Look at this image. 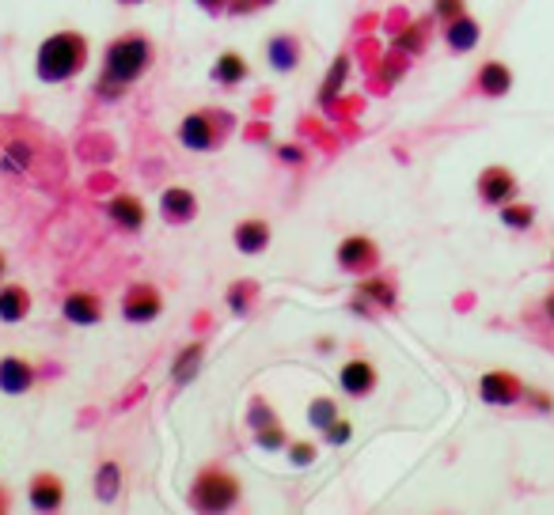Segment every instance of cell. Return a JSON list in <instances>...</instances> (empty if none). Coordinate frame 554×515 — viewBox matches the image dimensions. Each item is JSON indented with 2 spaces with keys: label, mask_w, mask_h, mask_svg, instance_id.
Instances as JSON below:
<instances>
[{
  "label": "cell",
  "mask_w": 554,
  "mask_h": 515,
  "mask_svg": "<svg viewBox=\"0 0 554 515\" xmlns=\"http://www.w3.org/2000/svg\"><path fill=\"white\" fill-rule=\"evenodd\" d=\"M156 61V49L148 35H122L107 46L103 54V68H99V80H95V95L99 99H118L130 91L141 76L153 68Z\"/></svg>",
  "instance_id": "cell-1"
},
{
  "label": "cell",
  "mask_w": 554,
  "mask_h": 515,
  "mask_svg": "<svg viewBox=\"0 0 554 515\" xmlns=\"http://www.w3.org/2000/svg\"><path fill=\"white\" fill-rule=\"evenodd\" d=\"M88 65V38L80 31H54L38 42L35 76L42 84H69Z\"/></svg>",
  "instance_id": "cell-2"
},
{
  "label": "cell",
  "mask_w": 554,
  "mask_h": 515,
  "mask_svg": "<svg viewBox=\"0 0 554 515\" xmlns=\"http://www.w3.org/2000/svg\"><path fill=\"white\" fill-rule=\"evenodd\" d=\"M240 497H243L240 478L229 474L224 467H206V470H197V478H194L190 489H186V504H190L194 511H209V515H217V511H232V508L240 504Z\"/></svg>",
  "instance_id": "cell-3"
},
{
  "label": "cell",
  "mask_w": 554,
  "mask_h": 515,
  "mask_svg": "<svg viewBox=\"0 0 554 515\" xmlns=\"http://www.w3.org/2000/svg\"><path fill=\"white\" fill-rule=\"evenodd\" d=\"M236 129V118L229 110H194L179 121V129H175V137H179L183 148L190 152H217L224 141H229V133Z\"/></svg>",
  "instance_id": "cell-4"
},
{
  "label": "cell",
  "mask_w": 554,
  "mask_h": 515,
  "mask_svg": "<svg viewBox=\"0 0 554 515\" xmlns=\"http://www.w3.org/2000/svg\"><path fill=\"white\" fill-rule=\"evenodd\" d=\"M478 398H483V405H494V409H513V405H524L527 402V383L513 372H483V379H478Z\"/></svg>",
  "instance_id": "cell-5"
},
{
  "label": "cell",
  "mask_w": 554,
  "mask_h": 515,
  "mask_svg": "<svg viewBox=\"0 0 554 515\" xmlns=\"http://www.w3.org/2000/svg\"><path fill=\"white\" fill-rule=\"evenodd\" d=\"M335 262L349 277H368V273L380 269L384 254H380V243L368 239V236H346L338 243V250H335Z\"/></svg>",
  "instance_id": "cell-6"
},
{
  "label": "cell",
  "mask_w": 554,
  "mask_h": 515,
  "mask_svg": "<svg viewBox=\"0 0 554 515\" xmlns=\"http://www.w3.org/2000/svg\"><path fill=\"white\" fill-rule=\"evenodd\" d=\"M122 319L133 322V326H144V322H156L164 315V292L148 280H133L130 289L122 292Z\"/></svg>",
  "instance_id": "cell-7"
},
{
  "label": "cell",
  "mask_w": 554,
  "mask_h": 515,
  "mask_svg": "<svg viewBox=\"0 0 554 515\" xmlns=\"http://www.w3.org/2000/svg\"><path fill=\"white\" fill-rule=\"evenodd\" d=\"M474 194H478V201H483L486 209H501V205L517 201L520 183H517V174H513L509 167L490 163V167L478 171V178H474Z\"/></svg>",
  "instance_id": "cell-8"
},
{
  "label": "cell",
  "mask_w": 554,
  "mask_h": 515,
  "mask_svg": "<svg viewBox=\"0 0 554 515\" xmlns=\"http://www.w3.org/2000/svg\"><path fill=\"white\" fill-rule=\"evenodd\" d=\"M338 386H342L346 398L361 402V398H368L376 391V386H380V372H376L372 360L354 356V360H346V364L338 368Z\"/></svg>",
  "instance_id": "cell-9"
},
{
  "label": "cell",
  "mask_w": 554,
  "mask_h": 515,
  "mask_svg": "<svg viewBox=\"0 0 554 515\" xmlns=\"http://www.w3.org/2000/svg\"><path fill=\"white\" fill-rule=\"evenodd\" d=\"M467 91L478 95V99H506V95L513 91V68H509L506 61H497V58H494V61H483Z\"/></svg>",
  "instance_id": "cell-10"
},
{
  "label": "cell",
  "mask_w": 554,
  "mask_h": 515,
  "mask_svg": "<svg viewBox=\"0 0 554 515\" xmlns=\"http://www.w3.org/2000/svg\"><path fill=\"white\" fill-rule=\"evenodd\" d=\"M103 216L125 231V236H137V231L144 227V201L133 197V194H114L107 205H103Z\"/></svg>",
  "instance_id": "cell-11"
},
{
  "label": "cell",
  "mask_w": 554,
  "mask_h": 515,
  "mask_svg": "<svg viewBox=\"0 0 554 515\" xmlns=\"http://www.w3.org/2000/svg\"><path fill=\"white\" fill-rule=\"evenodd\" d=\"M441 38L448 46V54H471V49L483 42V27H478V19L474 16H456V19H448L441 23Z\"/></svg>",
  "instance_id": "cell-12"
},
{
  "label": "cell",
  "mask_w": 554,
  "mask_h": 515,
  "mask_svg": "<svg viewBox=\"0 0 554 515\" xmlns=\"http://www.w3.org/2000/svg\"><path fill=\"white\" fill-rule=\"evenodd\" d=\"M372 307H380V311H395L399 307V292L391 280L384 277H361V285H357V300H354V311H372Z\"/></svg>",
  "instance_id": "cell-13"
},
{
  "label": "cell",
  "mask_w": 554,
  "mask_h": 515,
  "mask_svg": "<svg viewBox=\"0 0 554 515\" xmlns=\"http://www.w3.org/2000/svg\"><path fill=\"white\" fill-rule=\"evenodd\" d=\"M61 319L69 326H99L103 322V300L95 292H69L61 300Z\"/></svg>",
  "instance_id": "cell-14"
},
{
  "label": "cell",
  "mask_w": 554,
  "mask_h": 515,
  "mask_svg": "<svg viewBox=\"0 0 554 515\" xmlns=\"http://www.w3.org/2000/svg\"><path fill=\"white\" fill-rule=\"evenodd\" d=\"M197 216V197L186 186H167L160 194V220L171 227H183Z\"/></svg>",
  "instance_id": "cell-15"
},
{
  "label": "cell",
  "mask_w": 554,
  "mask_h": 515,
  "mask_svg": "<svg viewBox=\"0 0 554 515\" xmlns=\"http://www.w3.org/2000/svg\"><path fill=\"white\" fill-rule=\"evenodd\" d=\"M27 504L35 511H61V504H65V481L58 474H49V470L35 474L31 485H27Z\"/></svg>",
  "instance_id": "cell-16"
},
{
  "label": "cell",
  "mask_w": 554,
  "mask_h": 515,
  "mask_svg": "<svg viewBox=\"0 0 554 515\" xmlns=\"http://www.w3.org/2000/svg\"><path fill=\"white\" fill-rule=\"evenodd\" d=\"M209 80L217 88H240L250 80V61L243 54H236V49H224V54H217L213 68H209Z\"/></svg>",
  "instance_id": "cell-17"
},
{
  "label": "cell",
  "mask_w": 554,
  "mask_h": 515,
  "mask_svg": "<svg viewBox=\"0 0 554 515\" xmlns=\"http://www.w3.org/2000/svg\"><path fill=\"white\" fill-rule=\"evenodd\" d=\"M270 239H273V231H270V224H266V220H259V216L240 220V224H236V231H232L236 250H240V254H247V258H259V254L270 247Z\"/></svg>",
  "instance_id": "cell-18"
},
{
  "label": "cell",
  "mask_w": 554,
  "mask_h": 515,
  "mask_svg": "<svg viewBox=\"0 0 554 515\" xmlns=\"http://www.w3.org/2000/svg\"><path fill=\"white\" fill-rule=\"evenodd\" d=\"M35 386V368L27 364L23 356H5L0 360V391L19 398V394H27Z\"/></svg>",
  "instance_id": "cell-19"
},
{
  "label": "cell",
  "mask_w": 554,
  "mask_h": 515,
  "mask_svg": "<svg viewBox=\"0 0 554 515\" xmlns=\"http://www.w3.org/2000/svg\"><path fill=\"white\" fill-rule=\"evenodd\" d=\"M300 61H304V46H300V38L293 35H273L266 42V65L273 72H293Z\"/></svg>",
  "instance_id": "cell-20"
},
{
  "label": "cell",
  "mask_w": 554,
  "mask_h": 515,
  "mask_svg": "<svg viewBox=\"0 0 554 515\" xmlns=\"http://www.w3.org/2000/svg\"><path fill=\"white\" fill-rule=\"evenodd\" d=\"M430 27H433V16L430 19H410L407 27L391 38V49H399V54H407V58L425 54V46H430Z\"/></svg>",
  "instance_id": "cell-21"
},
{
  "label": "cell",
  "mask_w": 554,
  "mask_h": 515,
  "mask_svg": "<svg viewBox=\"0 0 554 515\" xmlns=\"http://www.w3.org/2000/svg\"><path fill=\"white\" fill-rule=\"evenodd\" d=\"M31 315V292L23 285H0V322H23Z\"/></svg>",
  "instance_id": "cell-22"
},
{
  "label": "cell",
  "mask_w": 554,
  "mask_h": 515,
  "mask_svg": "<svg viewBox=\"0 0 554 515\" xmlns=\"http://www.w3.org/2000/svg\"><path fill=\"white\" fill-rule=\"evenodd\" d=\"M201 356H206L201 342H190L179 356H175V364H171V379H175V386L194 383V375H197V368H201Z\"/></svg>",
  "instance_id": "cell-23"
},
{
  "label": "cell",
  "mask_w": 554,
  "mask_h": 515,
  "mask_svg": "<svg viewBox=\"0 0 554 515\" xmlns=\"http://www.w3.org/2000/svg\"><path fill=\"white\" fill-rule=\"evenodd\" d=\"M497 216H501V224H506L509 231H527L536 224V205H527V201H509V205H501L497 209Z\"/></svg>",
  "instance_id": "cell-24"
},
{
  "label": "cell",
  "mask_w": 554,
  "mask_h": 515,
  "mask_svg": "<svg viewBox=\"0 0 554 515\" xmlns=\"http://www.w3.org/2000/svg\"><path fill=\"white\" fill-rule=\"evenodd\" d=\"M342 417V409H338V402L335 398H326V394H319V398H312V405H308V425L315 428V432H323L331 421H338Z\"/></svg>",
  "instance_id": "cell-25"
},
{
  "label": "cell",
  "mask_w": 554,
  "mask_h": 515,
  "mask_svg": "<svg viewBox=\"0 0 554 515\" xmlns=\"http://www.w3.org/2000/svg\"><path fill=\"white\" fill-rule=\"evenodd\" d=\"M118 489H122V470H118V462H103L99 467V478H95V493L103 504H111L118 497Z\"/></svg>",
  "instance_id": "cell-26"
},
{
  "label": "cell",
  "mask_w": 554,
  "mask_h": 515,
  "mask_svg": "<svg viewBox=\"0 0 554 515\" xmlns=\"http://www.w3.org/2000/svg\"><path fill=\"white\" fill-rule=\"evenodd\" d=\"M255 444L262 451H285L289 447V432L282 428V421H270V425L255 428Z\"/></svg>",
  "instance_id": "cell-27"
},
{
  "label": "cell",
  "mask_w": 554,
  "mask_h": 515,
  "mask_svg": "<svg viewBox=\"0 0 554 515\" xmlns=\"http://www.w3.org/2000/svg\"><path fill=\"white\" fill-rule=\"evenodd\" d=\"M532 322L539 326V333L550 342V349H554V289L536 303V311H532Z\"/></svg>",
  "instance_id": "cell-28"
},
{
  "label": "cell",
  "mask_w": 554,
  "mask_h": 515,
  "mask_svg": "<svg viewBox=\"0 0 554 515\" xmlns=\"http://www.w3.org/2000/svg\"><path fill=\"white\" fill-rule=\"evenodd\" d=\"M346 76H349V58H346V54H338V61H335V76H326L323 88H319V102H331V99L338 95V88L346 84Z\"/></svg>",
  "instance_id": "cell-29"
},
{
  "label": "cell",
  "mask_w": 554,
  "mask_h": 515,
  "mask_svg": "<svg viewBox=\"0 0 554 515\" xmlns=\"http://www.w3.org/2000/svg\"><path fill=\"white\" fill-rule=\"evenodd\" d=\"M285 455H289V462L293 467H315V458H319V447L315 444H308V440H289V447H285Z\"/></svg>",
  "instance_id": "cell-30"
},
{
  "label": "cell",
  "mask_w": 554,
  "mask_h": 515,
  "mask_svg": "<svg viewBox=\"0 0 554 515\" xmlns=\"http://www.w3.org/2000/svg\"><path fill=\"white\" fill-rule=\"evenodd\" d=\"M250 300H255V285H250V280H236V285L229 289V307L236 315L250 311Z\"/></svg>",
  "instance_id": "cell-31"
},
{
  "label": "cell",
  "mask_w": 554,
  "mask_h": 515,
  "mask_svg": "<svg viewBox=\"0 0 554 515\" xmlns=\"http://www.w3.org/2000/svg\"><path fill=\"white\" fill-rule=\"evenodd\" d=\"M349 436H354V421H349V417H338V421H331V425L323 428V440L331 444V447H346Z\"/></svg>",
  "instance_id": "cell-32"
},
{
  "label": "cell",
  "mask_w": 554,
  "mask_h": 515,
  "mask_svg": "<svg viewBox=\"0 0 554 515\" xmlns=\"http://www.w3.org/2000/svg\"><path fill=\"white\" fill-rule=\"evenodd\" d=\"M430 12H433L437 23H448V19H456V16L467 12V0H433Z\"/></svg>",
  "instance_id": "cell-33"
},
{
  "label": "cell",
  "mask_w": 554,
  "mask_h": 515,
  "mask_svg": "<svg viewBox=\"0 0 554 515\" xmlns=\"http://www.w3.org/2000/svg\"><path fill=\"white\" fill-rule=\"evenodd\" d=\"M270 421H277V414L266 405V398H255L250 402V414H247V425L250 428H262V425H270Z\"/></svg>",
  "instance_id": "cell-34"
},
{
  "label": "cell",
  "mask_w": 554,
  "mask_h": 515,
  "mask_svg": "<svg viewBox=\"0 0 554 515\" xmlns=\"http://www.w3.org/2000/svg\"><path fill=\"white\" fill-rule=\"evenodd\" d=\"M270 5H277V0H232L229 12L232 16H255L259 8H270Z\"/></svg>",
  "instance_id": "cell-35"
},
{
  "label": "cell",
  "mask_w": 554,
  "mask_h": 515,
  "mask_svg": "<svg viewBox=\"0 0 554 515\" xmlns=\"http://www.w3.org/2000/svg\"><path fill=\"white\" fill-rule=\"evenodd\" d=\"M277 160H285V163H300V160H304V152H300L296 144H282V148H277Z\"/></svg>",
  "instance_id": "cell-36"
},
{
  "label": "cell",
  "mask_w": 554,
  "mask_h": 515,
  "mask_svg": "<svg viewBox=\"0 0 554 515\" xmlns=\"http://www.w3.org/2000/svg\"><path fill=\"white\" fill-rule=\"evenodd\" d=\"M194 5L201 8V12H229V5H232V0H194Z\"/></svg>",
  "instance_id": "cell-37"
},
{
  "label": "cell",
  "mask_w": 554,
  "mask_h": 515,
  "mask_svg": "<svg viewBox=\"0 0 554 515\" xmlns=\"http://www.w3.org/2000/svg\"><path fill=\"white\" fill-rule=\"evenodd\" d=\"M0 511H8V493H5V485H0Z\"/></svg>",
  "instance_id": "cell-38"
},
{
  "label": "cell",
  "mask_w": 554,
  "mask_h": 515,
  "mask_svg": "<svg viewBox=\"0 0 554 515\" xmlns=\"http://www.w3.org/2000/svg\"><path fill=\"white\" fill-rule=\"evenodd\" d=\"M5 269H8V262H5V254H0V277H5Z\"/></svg>",
  "instance_id": "cell-39"
},
{
  "label": "cell",
  "mask_w": 554,
  "mask_h": 515,
  "mask_svg": "<svg viewBox=\"0 0 554 515\" xmlns=\"http://www.w3.org/2000/svg\"><path fill=\"white\" fill-rule=\"evenodd\" d=\"M118 5H144V0H118Z\"/></svg>",
  "instance_id": "cell-40"
},
{
  "label": "cell",
  "mask_w": 554,
  "mask_h": 515,
  "mask_svg": "<svg viewBox=\"0 0 554 515\" xmlns=\"http://www.w3.org/2000/svg\"><path fill=\"white\" fill-rule=\"evenodd\" d=\"M550 269H554V254H550Z\"/></svg>",
  "instance_id": "cell-41"
}]
</instances>
